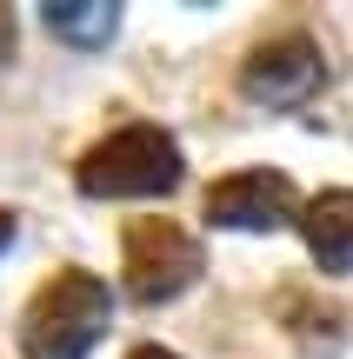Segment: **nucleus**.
<instances>
[{
  "instance_id": "f257e3e1",
  "label": "nucleus",
  "mask_w": 353,
  "mask_h": 359,
  "mask_svg": "<svg viewBox=\"0 0 353 359\" xmlns=\"http://www.w3.org/2000/svg\"><path fill=\"white\" fill-rule=\"evenodd\" d=\"M107 320H114L107 280L67 266V273H53V280L27 299V313H20V353L27 359H87L93 346H100Z\"/></svg>"
},
{
  "instance_id": "f03ea898",
  "label": "nucleus",
  "mask_w": 353,
  "mask_h": 359,
  "mask_svg": "<svg viewBox=\"0 0 353 359\" xmlns=\"http://www.w3.org/2000/svg\"><path fill=\"white\" fill-rule=\"evenodd\" d=\"M187 173L180 140L160 127H120L107 140H93L74 167V187L87 200H154V193H173Z\"/></svg>"
},
{
  "instance_id": "7ed1b4c3",
  "label": "nucleus",
  "mask_w": 353,
  "mask_h": 359,
  "mask_svg": "<svg viewBox=\"0 0 353 359\" xmlns=\"http://www.w3.org/2000/svg\"><path fill=\"white\" fill-rule=\"evenodd\" d=\"M200 240L194 233H180L173 219H140V226H127V293L140 299V306H167V299H180L187 286L200 280Z\"/></svg>"
},
{
  "instance_id": "20e7f679",
  "label": "nucleus",
  "mask_w": 353,
  "mask_h": 359,
  "mask_svg": "<svg viewBox=\"0 0 353 359\" xmlns=\"http://www.w3.org/2000/svg\"><path fill=\"white\" fill-rule=\"evenodd\" d=\"M240 87H247V100H260V107H307L320 87H327V53H320V40H307V34H274V40H260V47L247 53Z\"/></svg>"
},
{
  "instance_id": "39448f33",
  "label": "nucleus",
  "mask_w": 353,
  "mask_h": 359,
  "mask_svg": "<svg viewBox=\"0 0 353 359\" xmlns=\"http://www.w3.org/2000/svg\"><path fill=\"white\" fill-rule=\"evenodd\" d=\"M293 180L287 173H267V167H247L220 187H207V219L227 233H274L293 219Z\"/></svg>"
},
{
  "instance_id": "423d86ee",
  "label": "nucleus",
  "mask_w": 353,
  "mask_h": 359,
  "mask_svg": "<svg viewBox=\"0 0 353 359\" xmlns=\"http://www.w3.org/2000/svg\"><path fill=\"white\" fill-rule=\"evenodd\" d=\"M300 240L314 253L320 273H353V187L320 193L314 206L300 213Z\"/></svg>"
},
{
  "instance_id": "0eeeda50",
  "label": "nucleus",
  "mask_w": 353,
  "mask_h": 359,
  "mask_svg": "<svg viewBox=\"0 0 353 359\" xmlns=\"http://www.w3.org/2000/svg\"><path fill=\"white\" fill-rule=\"evenodd\" d=\"M47 27L67 47H107L120 27V7L114 0H47Z\"/></svg>"
},
{
  "instance_id": "6e6552de",
  "label": "nucleus",
  "mask_w": 353,
  "mask_h": 359,
  "mask_svg": "<svg viewBox=\"0 0 353 359\" xmlns=\"http://www.w3.org/2000/svg\"><path fill=\"white\" fill-rule=\"evenodd\" d=\"M13 233H20V219H13L7 206H0V253H7V246H13Z\"/></svg>"
},
{
  "instance_id": "1a4fd4ad",
  "label": "nucleus",
  "mask_w": 353,
  "mask_h": 359,
  "mask_svg": "<svg viewBox=\"0 0 353 359\" xmlns=\"http://www.w3.org/2000/svg\"><path fill=\"white\" fill-rule=\"evenodd\" d=\"M7 53H13V20L0 13V67H7Z\"/></svg>"
},
{
  "instance_id": "9d476101",
  "label": "nucleus",
  "mask_w": 353,
  "mask_h": 359,
  "mask_svg": "<svg viewBox=\"0 0 353 359\" xmlns=\"http://www.w3.org/2000/svg\"><path fill=\"white\" fill-rule=\"evenodd\" d=\"M133 359H180V353H167V346H133Z\"/></svg>"
}]
</instances>
